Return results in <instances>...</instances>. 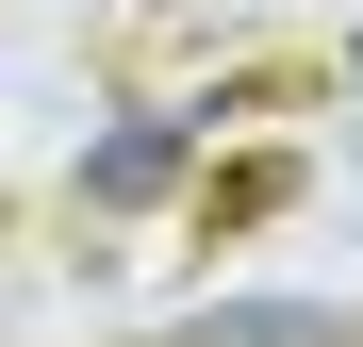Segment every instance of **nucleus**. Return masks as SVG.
<instances>
[{
    "label": "nucleus",
    "instance_id": "f257e3e1",
    "mask_svg": "<svg viewBox=\"0 0 363 347\" xmlns=\"http://www.w3.org/2000/svg\"><path fill=\"white\" fill-rule=\"evenodd\" d=\"M165 165H182V133H165V116H149V133H116V149L83 165V182H99V199H149V182H165Z\"/></svg>",
    "mask_w": 363,
    "mask_h": 347
}]
</instances>
